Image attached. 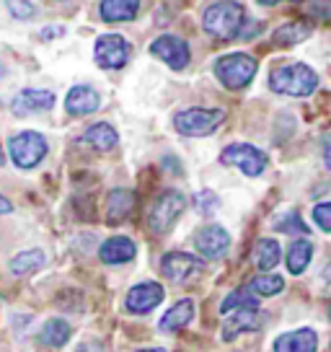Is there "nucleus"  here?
<instances>
[{
	"instance_id": "obj_27",
	"label": "nucleus",
	"mask_w": 331,
	"mask_h": 352,
	"mask_svg": "<svg viewBox=\"0 0 331 352\" xmlns=\"http://www.w3.org/2000/svg\"><path fill=\"white\" fill-rule=\"evenodd\" d=\"M282 287H285V280L279 275H256L249 283V290L256 296H277Z\"/></svg>"
},
{
	"instance_id": "obj_3",
	"label": "nucleus",
	"mask_w": 331,
	"mask_h": 352,
	"mask_svg": "<svg viewBox=\"0 0 331 352\" xmlns=\"http://www.w3.org/2000/svg\"><path fill=\"white\" fill-rule=\"evenodd\" d=\"M215 76L225 88L241 91L246 88L256 76V60L246 52H231V55L218 57L215 63Z\"/></svg>"
},
{
	"instance_id": "obj_38",
	"label": "nucleus",
	"mask_w": 331,
	"mask_h": 352,
	"mask_svg": "<svg viewBox=\"0 0 331 352\" xmlns=\"http://www.w3.org/2000/svg\"><path fill=\"white\" fill-rule=\"evenodd\" d=\"M323 280H326V283H331V264L323 270Z\"/></svg>"
},
{
	"instance_id": "obj_28",
	"label": "nucleus",
	"mask_w": 331,
	"mask_h": 352,
	"mask_svg": "<svg viewBox=\"0 0 331 352\" xmlns=\"http://www.w3.org/2000/svg\"><path fill=\"white\" fill-rule=\"evenodd\" d=\"M241 308H259V300L249 290H233L231 296L222 300L220 314H231V311H241Z\"/></svg>"
},
{
	"instance_id": "obj_18",
	"label": "nucleus",
	"mask_w": 331,
	"mask_h": 352,
	"mask_svg": "<svg viewBox=\"0 0 331 352\" xmlns=\"http://www.w3.org/2000/svg\"><path fill=\"white\" fill-rule=\"evenodd\" d=\"M101 19L109 23L133 21L140 11V0H101Z\"/></svg>"
},
{
	"instance_id": "obj_14",
	"label": "nucleus",
	"mask_w": 331,
	"mask_h": 352,
	"mask_svg": "<svg viewBox=\"0 0 331 352\" xmlns=\"http://www.w3.org/2000/svg\"><path fill=\"white\" fill-rule=\"evenodd\" d=\"M319 350V334L308 327L279 334L275 342V352H316Z\"/></svg>"
},
{
	"instance_id": "obj_7",
	"label": "nucleus",
	"mask_w": 331,
	"mask_h": 352,
	"mask_svg": "<svg viewBox=\"0 0 331 352\" xmlns=\"http://www.w3.org/2000/svg\"><path fill=\"white\" fill-rule=\"evenodd\" d=\"M220 164L236 166L246 176H262L266 168V153L259 151L256 145L249 143H233L220 153Z\"/></svg>"
},
{
	"instance_id": "obj_25",
	"label": "nucleus",
	"mask_w": 331,
	"mask_h": 352,
	"mask_svg": "<svg viewBox=\"0 0 331 352\" xmlns=\"http://www.w3.org/2000/svg\"><path fill=\"white\" fill-rule=\"evenodd\" d=\"M47 262V256L42 249H29V252L16 254L11 259V272L13 275H29L34 270H39Z\"/></svg>"
},
{
	"instance_id": "obj_10",
	"label": "nucleus",
	"mask_w": 331,
	"mask_h": 352,
	"mask_svg": "<svg viewBox=\"0 0 331 352\" xmlns=\"http://www.w3.org/2000/svg\"><path fill=\"white\" fill-rule=\"evenodd\" d=\"M55 107V94L47 88H23L11 101V109L16 117H29L39 111H49Z\"/></svg>"
},
{
	"instance_id": "obj_19",
	"label": "nucleus",
	"mask_w": 331,
	"mask_h": 352,
	"mask_svg": "<svg viewBox=\"0 0 331 352\" xmlns=\"http://www.w3.org/2000/svg\"><path fill=\"white\" fill-rule=\"evenodd\" d=\"M80 140L89 145V148H93V151L106 153V151H111L114 145L119 143V135H117V130H114L111 124L99 122V124H91L89 130L83 132V138H80Z\"/></svg>"
},
{
	"instance_id": "obj_20",
	"label": "nucleus",
	"mask_w": 331,
	"mask_h": 352,
	"mask_svg": "<svg viewBox=\"0 0 331 352\" xmlns=\"http://www.w3.org/2000/svg\"><path fill=\"white\" fill-rule=\"evenodd\" d=\"M135 210V195L130 189H114L106 202V220L109 226H117L122 220L130 218V212Z\"/></svg>"
},
{
	"instance_id": "obj_40",
	"label": "nucleus",
	"mask_w": 331,
	"mask_h": 352,
	"mask_svg": "<svg viewBox=\"0 0 331 352\" xmlns=\"http://www.w3.org/2000/svg\"><path fill=\"white\" fill-rule=\"evenodd\" d=\"M329 319H331V306H329Z\"/></svg>"
},
{
	"instance_id": "obj_2",
	"label": "nucleus",
	"mask_w": 331,
	"mask_h": 352,
	"mask_svg": "<svg viewBox=\"0 0 331 352\" xmlns=\"http://www.w3.org/2000/svg\"><path fill=\"white\" fill-rule=\"evenodd\" d=\"M243 19H246V11H243L241 3H233V0H218L205 8L202 13V26L205 32L220 39V42H228V39H236L243 29Z\"/></svg>"
},
{
	"instance_id": "obj_11",
	"label": "nucleus",
	"mask_w": 331,
	"mask_h": 352,
	"mask_svg": "<svg viewBox=\"0 0 331 352\" xmlns=\"http://www.w3.org/2000/svg\"><path fill=\"white\" fill-rule=\"evenodd\" d=\"M194 246L205 259H220L231 249V236L222 226H205L194 236Z\"/></svg>"
},
{
	"instance_id": "obj_35",
	"label": "nucleus",
	"mask_w": 331,
	"mask_h": 352,
	"mask_svg": "<svg viewBox=\"0 0 331 352\" xmlns=\"http://www.w3.org/2000/svg\"><path fill=\"white\" fill-rule=\"evenodd\" d=\"M262 6H277V3H300V0H259Z\"/></svg>"
},
{
	"instance_id": "obj_34",
	"label": "nucleus",
	"mask_w": 331,
	"mask_h": 352,
	"mask_svg": "<svg viewBox=\"0 0 331 352\" xmlns=\"http://www.w3.org/2000/svg\"><path fill=\"white\" fill-rule=\"evenodd\" d=\"M13 205H11V199H5L3 195H0V215H5V212H11Z\"/></svg>"
},
{
	"instance_id": "obj_37",
	"label": "nucleus",
	"mask_w": 331,
	"mask_h": 352,
	"mask_svg": "<svg viewBox=\"0 0 331 352\" xmlns=\"http://www.w3.org/2000/svg\"><path fill=\"white\" fill-rule=\"evenodd\" d=\"M135 352H166L163 347H145V350H135Z\"/></svg>"
},
{
	"instance_id": "obj_36",
	"label": "nucleus",
	"mask_w": 331,
	"mask_h": 352,
	"mask_svg": "<svg viewBox=\"0 0 331 352\" xmlns=\"http://www.w3.org/2000/svg\"><path fill=\"white\" fill-rule=\"evenodd\" d=\"M60 34H62V29H45V32H42V36H45V39H49V36H60Z\"/></svg>"
},
{
	"instance_id": "obj_39",
	"label": "nucleus",
	"mask_w": 331,
	"mask_h": 352,
	"mask_svg": "<svg viewBox=\"0 0 331 352\" xmlns=\"http://www.w3.org/2000/svg\"><path fill=\"white\" fill-rule=\"evenodd\" d=\"M5 164V155H3V151H0V166Z\"/></svg>"
},
{
	"instance_id": "obj_8",
	"label": "nucleus",
	"mask_w": 331,
	"mask_h": 352,
	"mask_svg": "<svg viewBox=\"0 0 331 352\" xmlns=\"http://www.w3.org/2000/svg\"><path fill=\"white\" fill-rule=\"evenodd\" d=\"M93 57L104 70H119L130 60V42L119 34H101L93 44Z\"/></svg>"
},
{
	"instance_id": "obj_16",
	"label": "nucleus",
	"mask_w": 331,
	"mask_h": 352,
	"mask_svg": "<svg viewBox=\"0 0 331 352\" xmlns=\"http://www.w3.org/2000/svg\"><path fill=\"white\" fill-rule=\"evenodd\" d=\"M262 314H259V308H241L236 316H233L228 324H225V329H222V340L225 342H233L238 334L243 331H256L262 329Z\"/></svg>"
},
{
	"instance_id": "obj_30",
	"label": "nucleus",
	"mask_w": 331,
	"mask_h": 352,
	"mask_svg": "<svg viewBox=\"0 0 331 352\" xmlns=\"http://www.w3.org/2000/svg\"><path fill=\"white\" fill-rule=\"evenodd\" d=\"M5 6H8L11 16H16V19H32L36 13L32 0H5Z\"/></svg>"
},
{
	"instance_id": "obj_33",
	"label": "nucleus",
	"mask_w": 331,
	"mask_h": 352,
	"mask_svg": "<svg viewBox=\"0 0 331 352\" xmlns=\"http://www.w3.org/2000/svg\"><path fill=\"white\" fill-rule=\"evenodd\" d=\"M323 164L326 168H331V132L323 138Z\"/></svg>"
},
{
	"instance_id": "obj_4",
	"label": "nucleus",
	"mask_w": 331,
	"mask_h": 352,
	"mask_svg": "<svg viewBox=\"0 0 331 352\" xmlns=\"http://www.w3.org/2000/svg\"><path fill=\"white\" fill-rule=\"evenodd\" d=\"M225 122V109H202V107H192V109L179 111L174 117V127L179 135L184 138H205L220 127Z\"/></svg>"
},
{
	"instance_id": "obj_31",
	"label": "nucleus",
	"mask_w": 331,
	"mask_h": 352,
	"mask_svg": "<svg viewBox=\"0 0 331 352\" xmlns=\"http://www.w3.org/2000/svg\"><path fill=\"white\" fill-rule=\"evenodd\" d=\"M313 220H316V226H319L321 231L331 233V202H321L313 208Z\"/></svg>"
},
{
	"instance_id": "obj_9",
	"label": "nucleus",
	"mask_w": 331,
	"mask_h": 352,
	"mask_svg": "<svg viewBox=\"0 0 331 352\" xmlns=\"http://www.w3.org/2000/svg\"><path fill=\"white\" fill-rule=\"evenodd\" d=\"M150 52H153L158 60H163L168 67H174V70H184L189 65V47L187 42L181 39V36H174V34H163V36H158L153 44H150Z\"/></svg>"
},
{
	"instance_id": "obj_17",
	"label": "nucleus",
	"mask_w": 331,
	"mask_h": 352,
	"mask_svg": "<svg viewBox=\"0 0 331 352\" xmlns=\"http://www.w3.org/2000/svg\"><path fill=\"white\" fill-rule=\"evenodd\" d=\"M135 254H137L135 243L130 239H124V236H114V239L101 243L99 249V256L104 264H124L135 259Z\"/></svg>"
},
{
	"instance_id": "obj_1",
	"label": "nucleus",
	"mask_w": 331,
	"mask_h": 352,
	"mask_svg": "<svg viewBox=\"0 0 331 352\" xmlns=\"http://www.w3.org/2000/svg\"><path fill=\"white\" fill-rule=\"evenodd\" d=\"M269 88L282 96L306 99L319 88V76L303 63H287V65H277L269 73Z\"/></svg>"
},
{
	"instance_id": "obj_13",
	"label": "nucleus",
	"mask_w": 331,
	"mask_h": 352,
	"mask_svg": "<svg viewBox=\"0 0 331 352\" xmlns=\"http://www.w3.org/2000/svg\"><path fill=\"white\" fill-rule=\"evenodd\" d=\"M166 290L163 285H158V283H140V285H135L127 298H124V306L130 314H150L161 300H163Z\"/></svg>"
},
{
	"instance_id": "obj_6",
	"label": "nucleus",
	"mask_w": 331,
	"mask_h": 352,
	"mask_svg": "<svg viewBox=\"0 0 331 352\" xmlns=\"http://www.w3.org/2000/svg\"><path fill=\"white\" fill-rule=\"evenodd\" d=\"M187 208V199L181 192L176 189H168L163 192L161 197L153 202V208H150V215H148V226H150V231L158 233V236H163L174 228V223L179 220V215L184 212Z\"/></svg>"
},
{
	"instance_id": "obj_5",
	"label": "nucleus",
	"mask_w": 331,
	"mask_h": 352,
	"mask_svg": "<svg viewBox=\"0 0 331 352\" xmlns=\"http://www.w3.org/2000/svg\"><path fill=\"white\" fill-rule=\"evenodd\" d=\"M8 151H11V161L19 168H34V166L42 164V158L47 155L49 145H47L45 135H39V132L34 130H23L11 138Z\"/></svg>"
},
{
	"instance_id": "obj_26",
	"label": "nucleus",
	"mask_w": 331,
	"mask_h": 352,
	"mask_svg": "<svg viewBox=\"0 0 331 352\" xmlns=\"http://www.w3.org/2000/svg\"><path fill=\"white\" fill-rule=\"evenodd\" d=\"M310 36V26L308 23H285V26H279L275 32V42L279 47H293V44H300L303 39H308Z\"/></svg>"
},
{
	"instance_id": "obj_22",
	"label": "nucleus",
	"mask_w": 331,
	"mask_h": 352,
	"mask_svg": "<svg viewBox=\"0 0 331 352\" xmlns=\"http://www.w3.org/2000/svg\"><path fill=\"white\" fill-rule=\"evenodd\" d=\"M194 319V303L192 300H179L174 308H168L161 319V331H179L184 329L189 321Z\"/></svg>"
},
{
	"instance_id": "obj_15",
	"label": "nucleus",
	"mask_w": 331,
	"mask_h": 352,
	"mask_svg": "<svg viewBox=\"0 0 331 352\" xmlns=\"http://www.w3.org/2000/svg\"><path fill=\"white\" fill-rule=\"evenodd\" d=\"M99 104H101L99 94L91 86H73L65 96V109H67V114H73V117L93 114V111L99 109Z\"/></svg>"
},
{
	"instance_id": "obj_23",
	"label": "nucleus",
	"mask_w": 331,
	"mask_h": 352,
	"mask_svg": "<svg viewBox=\"0 0 331 352\" xmlns=\"http://www.w3.org/2000/svg\"><path fill=\"white\" fill-rule=\"evenodd\" d=\"M310 256H313V243L308 239H298V241L290 246V252H287V270L293 275L306 272V267L310 264Z\"/></svg>"
},
{
	"instance_id": "obj_21",
	"label": "nucleus",
	"mask_w": 331,
	"mask_h": 352,
	"mask_svg": "<svg viewBox=\"0 0 331 352\" xmlns=\"http://www.w3.org/2000/svg\"><path fill=\"white\" fill-rule=\"evenodd\" d=\"M279 256H282V249H279V243H277L275 239H259L254 246V254H251L254 267L259 272L275 270L277 264H279Z\"/></svg>"
},
{
	"instance_id": "obj_29",
	"label": "nucleus",
	"mask_w": 331,
	"mask_h": 352,
	"mask_svg": "<svg viewBox=\"0 0 331 352\" xmlns=\"http://www.w3.org/2000/svg\"><path fill=\"white\" fill-rule=\"evenodd\" d=\"M275 228L279 233H303V236H308L310 233V228L303 223V218H300V212H293V210L277 218Z\"/></svg>"
},
{
	"instance_id": "obj_32",
	"label": "nucleus",
	"mask_w": 331,
	"mask_h": 352,
	"mask_svg": "<svg viewBox=\"0 0 331 352\" xmlns=\"http://www.w3.org/2000/svg\"><path fill=\"white\" fill-rule=\"evenodd\" d=\"M194 205L199 208V212L210 215L212 210L218 208V197H215V192H210V189H205V192H197V195H194Z\"/></svg>"
},
{
	"instance_id": "obj_24",
	"label": "nucleus",
	"mask_w": 331,
	"mask_h": 352,
	"mask_svg": "<svg viewBox=\"0 0 331 352\" xmlns=\"http://www.w3.org/2000/svg\"><path fill=\"white\" fill-rule=\"evenodd\" d=\"M70 327H67V321L62 319H52L45 324V329H42V334H39V342L45 344V347H62V344H67V340H70Z\"/></svg>"
},
{
	"instance_id": "obj_12",
	"label": "nucleus",
	"mask_w": 331,
	"mask_h": 352,
	"mask_svg": "<svg viewBox=\"0 0 331 352\" xmlns=\"http://www.w3.org/2000/svg\"><path fill=\"white\" fill-rule=\"evenodd\" d=\"M161 272H163L166 280L181 285V283L192 280L199 272V259L184 252H171L161 259Z\"/></svg>"
}]
</instances>
